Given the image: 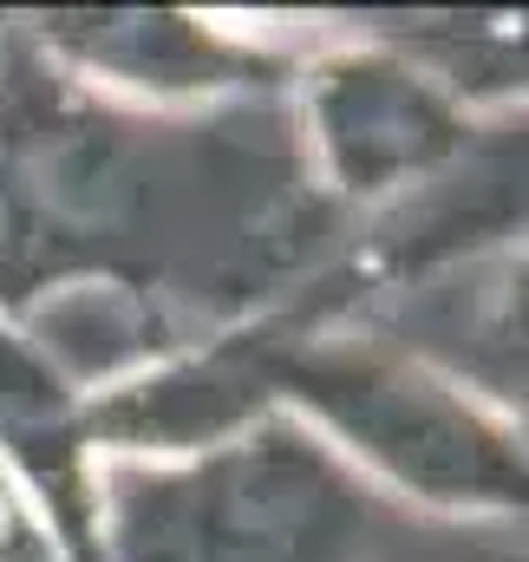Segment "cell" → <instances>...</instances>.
<instances>
[{"instance_id": "1", "label": "cell", "mask_w": 529, "mask_h": 562, "mask_svg": "<svg viewBox=\"0 0 529 562\" xmlns=\"http://www.w3.org/2000/svg\"><path fill=\"white\" fill-rule=\"evenodd\" d=\"M367 451H380L398 477L438 497H529V464L491 438L444 393L367 360H314L294 373Z\"/></svg>"}, {"instance_id": "2", "label": "cell", "mask_w": 529, "mask_h": 562, "mask_svg": "<svg viewBox=\"0 0 529 562\" xmlns=\"http://www.w3.org/2000/svg\"><path fill=\"white\" fill-rule=\"evenodd\" d=\"M320 125H327V144L353 183H380V177L412 170L451 144L444 105L393 66H347L320 92Z\"/></svg>"}, {"instance_id": "3", "label": "cell", "mask_w": 529, "mask_h": 562, "mask_svg": "<svg viewBox=\"0 0 529 562\" xmlns=\"http://www.w3.org/2000/svg\"><path fill=\"white\" fill-rule=\"evenodd\" d=\"M517 327H524V347H529V288H524V307H517Z\"/></svg>"}]
</instances>
